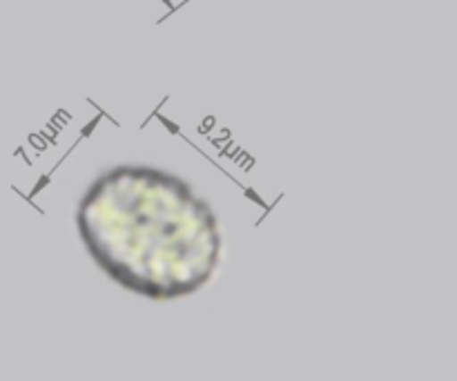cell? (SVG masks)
<instances>
[{"instance_id": "cell-1", "label": "cell", "mask_w": 457, "mask_h": 381, "mask_svg": "<svg viewBox=\"0 0 457 381\" xmlns=\"http://www.w3.org/2000/svg\"><path fill=\"white\" fill-rule=\"evenodd\" d=\"M89 257L120 288L154 302L190 297L214 279L223 235L187 181L152 165H116L76 208Z\"/></svg>"}]
</instances>
